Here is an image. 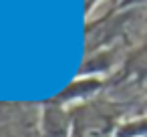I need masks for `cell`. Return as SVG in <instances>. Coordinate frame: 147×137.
<instances>
[{"label":"cell","instance_id":"obj_1","mask_svg":"<svg viewBox=\"0 0 147 137\" xmlns=\"http://www.w3.org/2000/svg\"><path fill=\"white\" fill-rule=\"evenodd\" d=\"M123 107L107 99H89L71 113V137H117Z\"/></svg>","mask_w":147,"mask_h":137},{"label":"cell","instance_id":"obj_2","mask_svg":"<svg viewBox=\"0 0 147 137\" xmlns=\"http://www.w3.org/2000/svg\"><path fill=\"white\" fill-rule=\"evenodd\" d=\"M123 75L127 79H133L137 83H147V38L143 45L131 53V57L123 65Z\"/></svg>","mask_w":147,"mask_h":137},{"label":"cell","instance_id":"obj_3","mask_svg":"<svg viewBox=\"0 0 147 137\" xmlns=\"http://www.w3.org/2000/svg\"><path fill=\"white\" fill-rule=\"evenodd\" d=\"M143 115H147V99H145V103H143Z\"/></svg>","mask_w":147,"mask_h":137}]
</instances>
